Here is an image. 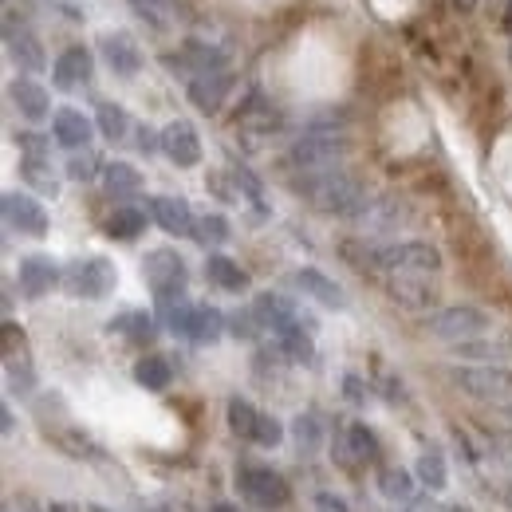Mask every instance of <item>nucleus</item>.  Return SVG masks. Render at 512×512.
<instances>
[{"mask_svg": "<svg viewBox=\"0 0 512 512\" xmlns=\"http://www.w3.org/2000/svg\"><path fill=\"white\" fill-rule=\"evenodd\" d=\"M162 154H166L178 170H193V166H201V134L193 130V123L178 119V123L162 127Z\"/></svg>", "mask_w": 512, "mask_h": 512, "instance_id": "nucleus-14", "label": "nucleus"}, {"mask_svg": "<svg viewBox=\"0 0 512 512\" xmlns=\"http://www.w3.org/2000/svg\"><path fill=\"white\" fill-rule=\"evenodd\" d=\"M146 213H150V221H154L162 233H170V237H193V233H197V217H193L186 197L154 193V197H146Z\"/></svg>", "mask_w": 512, "mask_h": 512, "instance_id": "nucleus-11", "label": "nucleus"}, {"mask_svg": "<svg viewBox=\"0 0 512 512\" xmlns=\"http://www.w3.org/2000/svg\"><path fill=\"white\" fill-rule=\"evenodd\" d=\"M103 190H107V197H115V201H127L134 193H142V174L130 162H107Z\"/></svg>", "mask_w": 512, "mask_h": 512, "instance_id": "nucleus-27", "label": "nucleus"}, {"mask_svg": "<svg viewBox=\"0 0 512 512\" xmlns=\"http://www.w3.org/2000/svg\"><path fill=\"white\" fill-rule=\"evenodd\" d=\"M237 489L260 512H276L292 501L288 481L276 469H268V465H237Z\"/></svg>", "mask_w": 512, "mask_h": 512, "instance_id": "nucleus-7", "label": "nucleus"}, {"mask_svg": "<svg viewBox=\"0 0 512 512\" xmlns=\"http://www.w3.org/2000/svg\"><path fill=\"white\" fill-rule=\"evenodd\" d=\"M509 64H512V40H509Z\"/></svg>", "mask_w": 512, "mask_h": 512, "instance_id": "nucleus-57", "label": "nucleus"}, {"mask_svg": "<svg viewBox=\"0 0 512 512\" xmlns=\"http://www.w3.org/2000/svg\"><path fill=\"white\" fill-rule=\"evenodd\" d=\"M48 512H79V509H75V505H64V501H52Z\"/></svg>", "mask_w": 512, "mask_h": 512, "instance_id": "nucleus-50", "label": "nucleus"}, {"mask_svg": "<svg viewBox=\"0 0 512 512\" xmlns=\"http://www.w3.org/2000/svg\"><path fill=\"white\" fill-rule=\"evenodd\" d=\"M501 28L512 36V0H509V8H505V20H501Z\"/></svg>", "mask_w": 512, "mask_h": 512, "instance_id": "nucleus-51", "label": "nucleus"}, {"mask_svg": "<svg viewBox=\"0 0 512 512\" xmlns=\"http://www.w3.org/2000/svg\"><path fill=\"white\" fill-rule=\"evenodd\" d=\"M0 347H4V359H16L24 351V327L16 320H4V327H0Z\"/></svg>", "mask_w": 512, "mask_h": 512, "instance_id": "nucleus-42", "label": "nucleus"}, {"mask_svg": "<svg viewBox=\"0 0 512 512\" xmlns=\"http://www.w3.org/2000/svg\"><path fill=\"white\" fill-rule=\"evenodd\" d=\"M225 422H229V430H233L237 438L253 442V430H256V422H260V410H256L249 398L233 394V398H229V406H225Z\"/></svg>", "mask_w": 512, "mask_h": 512, "instance_id": "nucleus-31", "label": "nucleus"}, {"mask_svg": "<svg viewBox=\"0 0 512 512\" xmlns=\"http://www.w3.org/2000/svg\"><path fill=\"white\" fill-rule=\"evenodd\" d=\"M383 288L394 304H402L406 312H430L438 304V276L426 272H383Z\"/></svg>", "mask_w": 512, "mask_h": 512, "instance_id": "nucleus-9", "label": "nucleus"}, {"mask_svg": "<svg viewBox=\"0 0 512 512\" xmlns=\"http://www.w3.org/2000/svg\"><path fill=\"white\" fill-rule=\"evenodd\" d=\"M316 512H351V505L339 497V493H316Z\"/></svg>", "mask_w": 512, "mask_h": 512, "instance_id": "nucleus-46", "label": "nucleus"}, {"mask_svg": "<svg viewBox=\"0 0 512 512\" xmlns=\"http://www.w3.org/2000/svg\"><path fill=\"white\" fill-rule=\"evenodd\" d=\"M134 142H138V150L142 154H158L162 150V130H154V127H134Z\"/></svg>", "mask_w": 512, "mask_h": 512, "instance_id": "nucleus-44", "label": "nucleus"}, {"mask_svg": "<svg viewBox=\"0 0 512 512\" xmlns=\"http://www.w3.org/2000/svg\"><path fill=\"white\" fill-rule=\"evenodd\" d=\"M4 44H8V56L16 60L20 71H44L48 67V56H44V44H40V36L32 32V28H16L12 20L4 24Z\"/></svg>", "mask_w": 512, "mask_h": 512, "instance_id": "nucleus-18", "label": "nucleus"}, {"mask_svg": "<svg viewBox=\"0 0 512 512\" xmlns=\"http://www.w3.org/2000/svg\"><path fill=\"white\" fill-rule=\"evenodd\" d=\"M146 221H150L146 209H138V205H119V209H111V217L103 221V233H107L111 241H134V237L146 233Z\"/></svg>", "mask_w": 512, "mask_h": 512, "instance_id": "nucleus-25", "label": "nucleus"}, {"mask_svg": "<svg viewBox=\"0 0 512 512\" xmlns=\"http://www.w3.org/2000/svg\"><path fill=\"white\" fill-rule=\"evenodd\" d=\"M4 225L12 233H24V237H48V209L32 197V193H4Z\"/></svg>", "mask_w": 512, "mask_h": 512, "instance_id": "nucleus-12", "label": "nucleus"}, {"mask_svg": "<svg viewBox=\"0 0 512 512\" xmlns=\"http://www.w3.org/2000/svg\"><path fill=\"white\" fill-rule=\"evenodd\" d=\"M505 505H509V509H512V485H509V489H505Z\"/></svg>", "mask_w": 512, "mask_h": 512, "instance_id": "nucleus-54", "label": "nucleus"}, {"mask_svg": "<svg viewBox=\"0 0 512 512\" xmlns=\"http://www.w3.org/2000/svg\"><path fill=\"white\" fill-rule=\"evenodd\" d=\"M209 512H237V509L229 501H217V505H209Z\"/></svg>", "mask_w": 512, "mask_h": 512, "instance_id": "nucleus-52", "label": "nucleus"}, {"mask_svg": "<svg viewBox=\"0 0 512 512\" xmlns=\"http://www.w3.org/2000/svg\"><path fill=\"white\" fill-rule=\"evenodd\" d=\"M134 383L142 386V390H154V394H162V390H170L174 383V363L166 359V355H142L138 363H134Z\"/></svg>", "mask_w": 512, "mask_h": 512, "instance_id": "nucleus-26", "label": "nucleus"}, {"mask_svg": "<svg viewBox=\"0 0 512 512\" xmlns=\"http://www.w3.org/2000/svg\"><path fill=\"white\" fill-rule=\"evenodd\" d=\"M446 379L457 390H465L477 402H512V367L505 363H465V367H446Z\"/></svg>", "mask_w": 512, "mask_h": 512, "instance_id": "nucleus-2", "label": "nucleus"}, {"mask_svg": "<svg viewBox=\"0 0 512 512\" xmlns=\"http://www.w3.org/2000/svg\"><path fill=\"white\" fill-rule=\"evenodd\" d=\"M95 75V56L83 48V44H71L60 52V60L52 64V83L60 91H75V87H87Z\"/></svg>", "mask_w": 512, "mask_h": 512, "instance_id": "nucleus-16", "label": "nucleus"}, {"mask_svg": "<svg viewBox=\"0 0 512 512\" xmlns=\"http://www.w3.org/2000/svg\"><path fill=\"white\" fill-rule=\"evenodd\" d=\"M127 4L154 32H170V0H127Z\"/></svg>", "mask_w": 512, "mask_h": 512, "instance_id": "nucleus-37", "label": "nucleus"}, {"mask_svg": "<svg viewBox=\"0 0 512 512\" xmlns=\"http://www.w3.org/2000/svg\"><path fill=\"white\" fill-rule=\"evenodd\" d=\"M449 4H453V12H461V16H473L481 0H449Z\"/></svg>", "mask_w": 512, "mask_h": 512, "instance_id": "nucleus-49", "label": "nucleus"}, {"mask_svg": "<svg viewBox=\"0 0 512 512\" xmlns=\"http://www.w3.org/2000/svg\"><path fill=\"white\" fill-rule=\"evenodd\" d=\"M64 170H67V178H71V182H79V186H83V182L103 178V170H107V166H103L91 150H79V154H71V158H67Z\"/></svg>", "mask_w": 512, "mask_h": 512, "instance_id": "nucleus-36", "label": "nucleus"}, {"mask_svg": "<svg viewBox=\"0 0 512 512\" xmlns=\"http://www.w3.org/2000/svg\"><path fill=\"white\" fill-rule=\"evenodd\" d=\"M446 268V256L430 241H394L379 249V272H426L438 276Z\"/></svg>", "mask_w": 512, "mask_h": 512, "instance_id": "nucleus-8", "label": "nucleus"}, {"mask_svg": "<svg viewBox=\"0 0 512 512\" xmlns=\"http://www.w3.org/2000/svg\"><path fill=\"white\" fill-rule=\"evenodd\" d=\"M107 331L111 335H123L134 347H150L158 339V320L150 312H123V316H115V320L107 323Z\"/></svg>", "mask_w": 512, "mask_h": 512, "instance_id": "nucleus-22", "label": "nucleus"}, {"mask_svg": "<svg viewBox=\"0 0 512 512\" xmlns=\"http://www.w3.org/2000/svg\"><path fill=\"white\" fill-rule=\"evenodd\" d=\"M229 237H233V229H229V221H225L221 213H205V217L197 221V233H193V241L205 245V249H209V245H225Z\"/></svg>", "mask_w": 512, "mask_h": 512, "instance_id": "nucleus-35", "label": "nucleus"}, {"mask_svg": "<svg viewBox=\"0 0 512 512\" xmlns=\"http://www.w3.org/2000/svg\"><path fill=\"white\" fill-rule=\"evenodd\" d=\"M8 99H12V107H16L28 123H44V119H52V115H56V111H52V95H48V87H44V83H36V79H28V75L12 79Z\"/></svg>", "mask_w": 512, "mask_h": 512, "instance_id": "nucleus-15", "label": "nucleus"}, {"mask_svg": "<svg viewBox=\"0 0 512 512\" xmlns=\"http://www.w3.org/2000/svg\"><path fill=\"white\" fill-rule=\"evenodd\" d=\"M292 438H296V446L304 449V453H316L323 442V426H320V418L308 410V414H300L296 422H292Z\"/></svg>", "mask_w": 512, "mask_h": 512, "instance_id": "nucleus-38", "label": "nucleus"}, {"mask_svg": "<svg viewBox=\"0 0 512 512\" xmlns=\"http://www.w3.org/2000/svg\"><path fill=\"white\" fill-rule=\"evenodd\" d=\"M182 56L193 67V75H201V71H225V52H217V48H209L201 40H186V52Z\"/></svg>", "mask_w": 512, "mask_h": 512, "instance_id": "nucleus-34", "label": "nucleus"}, {"mask_svg": "<svg viewBox=\"0 0 512 512\" xmlns=\"http://www.w3.org/2000/svg\"><path fill=\"white\" fill-rule=\"evenodd\" d=\"M190 103L201 115H217L225 107V95L233 91V75L229 71H201L190 79Z\"/></svg>", "mask_w": 512, "mask_h": 512, "instance_id": "nucleus-17", "label": "nucleus"}, {"mask_svg": "<svg viewBox=\"0 0 512 512\" xmlns=\"http://www.w3.org/2000/svg\"><path fill=\"white\" fill-rule=\"evenodd\" d=\"M225 331H229V316H225V312H217L213 304H197L190 343H197V347H209V343H217Z\"/></svg>", "mask_w": 512, "mask_h": 512, "instance_id": "nucleus-28", "label": "nucleus"}, {"mask_svg": "<svg viewBox=\"0 0 512 512\" xmlns=\"http://www.w3.org/2000/svg\"><path fill=\"white\" fill-rule=\"evenodd\" d=\"M4 363H8V386H12L16 394H32V390H36V371H32V363H28L24 355L4 359Z\"/></svg>", "mask_w": 512, "mask_h": 512, "instance_id": "nucleus-39", "label": "nucleus"}, {"mask_svg": "<svg viewBox=\"0 0 512 512\" xmlns=\"http://www.w3.org/2000/svg\"><path fill=\"white\" fill-rule=\"evenodd\" d=\"M64 288L75 300H107L119 288V268L107 256H79L64 268Z\"/></svg>", "mask_w": 512, "mask_h": 512, "instance_id": "nucleus-4", "label": "nucleus"}, {"mask_svg": "<svg viewBox=\"0 0 512 512\" xmlns=\"http://www.w3.org/2000/svg\"><path fill=\"white\" fill-rule=\"evenodd\" d=\"M418 481L426 485V489H434V493H442L449 485V469H446V457H442V449L438 446H426L418 453Z\"/></svg>", "mask_w": 512, "mask_h": 512, "instance_id": "nucleus-32", "label": "nucleus"}, {"mask_svg": "<svg viewBox=\"0 0 512 512\" xmlns=\"http://www.w3.org/2000/svg\"><path fill=\"white\" fill-rule=\"evenodd\" d=\"M16 284H20L24 300H44L52 288L64 284V268H60V260H52L48 253H32L20 260V268H16Z\"/></svg>", "mask_w": 512, "mask_h": 512, "instance_id": "nucleus-10", "label": "nucleus"}, {"mask_svg": "<svg viewBox=\"0 0 512 512\" xmlns=\"http://www.w3.org/2000/svg\"><path fill=\"white\" fill-rule=\"evenodd\" d=\"M280 442H284V422L272 418V414H260V422H256V430H253V446L276 449Z\"/></svg>", "mask_w": 512, "mask_h": 512, "instance_id": "nucleus-40", "label": "nucleus"}, {"mask_svg": "<svg viewBox=\"0 0 512 512\" xmlns=\"http://www.w3.org/2000/svg\"><path fill=\"white\" fill-rule=\"evenodd\" d=\"M142 280L154 292V300H178V296H186L190 268L178 249H150L142 256Z\"/></svg>", "mask_w": 512, "mask_h": 512, "instance_id": "nucleus-6", "label": "nucleus"}, {"mask_svg": "<svg viewBox=\"0 0 512 512\" xmlns=\"http://www.w3.org/2000/svg\"><path fill=\"white\" fill-rule=\"evenodd\" d=\"M95 127H99V134H103L107 142H123L130 130L127 107H123V103H111V99H99V103H95Z\"/></svg>", "mask_w": 512, "mask_h": 512, "instance_id": "nucleus-29", "label": "nucleus"}, {"mask_svg": "<svg viewBox=\"0 0 512 512\" xmlns=\"http://www.w3.org/2000/svg\"><path fill=\"white\" fill-rule=\"evenodd\" d=\"M95 123L83 115V111H75V107H60L56 115H52V134H56V142L71 150V154H79V150H87L91 146V134H95Z\"/></svg>", "mask_w": 512, "mask_h": 512, "instance_id": "nucleus-20", "label": "nucleus"}, {"mask_svg": "<svg viewBox=\"0 0 512 512\" xmlns=\"http://www.w3.org/2000/svg\"><path fill=\"white\" fill-rule=\"evenodd\" d=\"M347 150H351V138H347L343 130L312 127L304 138H296V146L288 150V162H292L300 174H316V170H335Z\"/></svg>", "mask_w": 512, "mask_h": 512, "instance_id": "nucleus-3", "label": "nucleus"}, {"mask_svg": "<svg viewBox=\"0 0 512 512\" xmlns=\"http://www.w3.org/2000/svg\"><path fill=\"white\" fill-rule=\"evenodd\" d=\"M20 178L40 193V197H56L60 193V178H56V170H52L48 158H20Z\"/></svg>", "mask_w": 512, "mask_h": 512, "instance_id": "nucleus-30", "label": "nucleus"}, {"mask_svg": "<svg viewBox=\"0 0 512 512\" xmlns=\"http://www.w3.org/2000/svg\"><path fill=\"white\" fill-rule=\"evenodd\" d=\"M87 512H111V509H103V505H91Z\"/></svg>", "mask_w": 512, "mask_h": 512, "instance_id": "nucleus-55", "label": "nucleus"}, {"mask_svg": "<svg viewBox=\"0 0 512 512\" xmlns=\"http://www.w3.org/2000/svg\"><path fill=\"white\" fill-rule=\"evenodd\" d=\"M260 331H264V327H260V320L253 316V308L229 316V335H233V339H249V343H253Z\"/></svg>", "mask_w": 512, "mask_h": 512, "instance_id": "nucleus-41", "label": "nucleus"}, {"mask_svg": "<svg viewBox=\"0 0 512 512\" xmlns=\"http://www.w3.org/2000/svg\"><path fill=\"white\" fill-rule=\"evenodd\" d=\"M0 430H4V438L16 434V414H12L8 406H0Z\"/></svg>", "mask_w": 512, "mask_h": 512, "instance_id": "nucleus-48", "label": "nucleus"}, {"mask_svg": "<svg viewBox=\"0 0 512 512\" xmlns=\"http://www.w3.org/2000/svg\"><path fill=\"white\" fill-rule=\"evenodd\" d=\"M410 512H446V509H442L438 501H430V497H414V501H410Z\"/></svg>", "mask_w": 512, "mask_h": 512, "instance_id": "nucleus-47", "label": "nucleus"}, {"mask_svg": "<svg viewBox=\"0 0 512 512\" xmlns=\"http://www.w3.org/2000/svg\"><path fill=\"white\" fill-rule=\"evenodd\" d=\"M501 418H505V422L512 426V402H505V406H501Z\"/></svg>", "mask_w": 512, "mask_h": 512, "instance_id": "nucleus-53", "label": "nucleus"}, {"mask_svg": "<svg viewBox=\"0 0 512 512\" xmlns=\"http://www.w3.org/2000/svg\"><path fill=\"white\" fill-rule=\"evenodd\" d=\"M296 193H304L320 213L331 217H363L371 209V190L359 174L335 166V170H316V174H300V182H292Z\"/></svg>", "mask_w": 512, "mask_h": 512, "instance_id": "nucleus-1", "label": "nucleus"}, {"mask_svg": "<svg viewBox=\"0 0 512 512\" xmlns=\"http://www.w3.org/2000/svg\"><path fill=\"white\" fill-rule=\"evenodd\" d=\"M343 394H347V402H355V406H363V402L371 398V386L363 383L359 375H347V379H343Z\"/></svg>", "mask_w": 512, "mask_h": 512, "instance_id": "nucleus-45", "label": "nucleus"}, {"mask_svg": "<svg viewBox=\"0 0 512 512\" xmlns=\"http://www.w3.org/2000/svg\"><path fill=\"white\" fill-rule=\"evenodd\" d=\"M379 493L386 501H398V505H410L414 501V477L398 465H383L379 469Z\"/></svg>", "mask_w": 512, "mask_h": 512, "instance_id": "nucleus-33", "label": "nucleus"}, {"mask_svg": "<svg viewBox=\"0 0 512 512\" xmlns=\"http://www.w3.org/2000/svg\"><path fill=\"white\" fill-rule=\"evenodd\" d=\"M453 355L457 359H473V363H501V359L512 355V339L509 335H481V339L457 343Z\"/></svg>", "mask_w": 512, "mask_h": 512, "instance_id": "nucleus-24", "label": "nucleus"}, {"mask_svg": "<svg viewBox=\"0 0 512 512\" xmlns=\"http://www.w3.org/2000/svg\"><path fill=\"white\" fill-rule=\"evenodd\" d=\"M249 308H253V316L260 320V327L272 331V335H280V331L292 327V323L308 320L292 300H284V296H276V292H256V300Z\"/></svg>", "mask_w": 512, "mask_h": 512, "instance_id": "nucleus-19", "label": "nucleus"}, {"mask_svg": "<svg viewBox=\"0 0 512 512\" xmlns=\"http://www.w3.org/2000/svg\"><path fill=\"white\" fill-rule=\"evenodd\" d=\"M505 457H509V465H512V446H505Z\"/></svg>", "mask_w": 512, "mask_h": 512, "instance_id": "nucleus-56", "label": "nucleus"}, {"mask_svg": "<svg viewBox=\"0 0 512 512\" xmlns=\"http://www.w3.org/2000/svg\"><path fill=\"white\" fill-rule=\"evenodd\" d=\"M205 280L217 284L221 292H245L249 288V272L225 253H209V260H205Z\"/></svg>", "mask_w": 512, "mask_h": 512, "instance_id": "nucleus-23", "label": "nucleus"}, {"mask_svg": "<svg viewBox=\"0 0 512 512\" xmlns=\"http://www.w3.org/2000/svg\"><path fill=\"white\" fill-rule=\"evenodd\" d=\"M16 146L24 150V158H48V138L36 134V130H20L16 134Z\"/></svg>", "mask_w": 512, "mask_h": 512, "instance_id": "nucleus-43", "label": "nucleus"}, {"mask_svg": "<svg viewBox=\"0 0 512 512\" xmlns=\"http://www.w3.org/2000/svg\"><path fill=\"white\" fill-rule=\"evenodd\" d=\"M4 512H12V505H4Z\"/></svg>", "mask_w": 512, "mask_h": 512, "instance_id": "nucleus-58", "label": "nucleus"}, {"mask_svg": "<svg viewBox=\"0 0 512 512\" xmlns=\"http://www.w3.org/2000/svg\"><path fill=\"white\" fill-rule=\"evenodd\" d=\"M292 284L304 292V296H312L316 304H323V308H347V292L331 280V276H323L320 268H296L292 272Z\"/></svg>", "mask_w": 512, "mask_h": 512, "instance_id": "nucleus-21", "label": "nucleus"}, {"mask_svg": "<svg viewBox=\"0 0 512 512\" xmlns=\"http://www.w3.org/2000/svg\"><path fill=\"white\" fill-rule=\"evenodd\" d=\"M489 327H493V316H489L485 308L449 304V308L434 312V316L426 320V335H434V339H442L449 347H457V343H469V339L489 335Z\"/></svg>", "mask_w": 512, "mask_h": 512, "instance_id": "nucleus-5", "label": "nucleus"}, {"mask_svg": "<svg viewBox=\"0 0 512 512\" xmlns=\"http://www.w3.org/2000/svg\"><path fill=\"white\" fill-rule=\"evenodd\" d=\"M99 52H103V64L111 67L119 79H134V75L142 71V64H146L138 40H134L130 32H123V28L103 32V36H99Z\"/></svg>", "mask_w": 512, "mask_h": 512, "instance_id": "nucleus-13", "label": "nucleus"}]
</instances>
